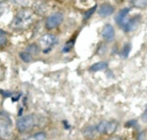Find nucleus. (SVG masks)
I'll return each instance as SVG.
<instances>
[{
	"instance_id": "obj_14",
	"label": "nucleus",
	"mask_w": 147,
	"mask_h": 140,
	"mask_svg": "<svg viewBox=\"0 0 147 140\" xmlns=\"http://www.w3.org/2000/svg\"><path fill=\"white\" fill-rule=\"evenodd\" d=\"M20 57L24 61V62H30V61H32V55L30 53H28V52H22L21 54H20Z\"/></svg>"
},
{
	"instance_id": "obj_3",
	"label": "nucleus",
	"mask_w": 147,
	"mask_h": 140,
	"mask_svg": "<svg viewBox=\"0 0 147 140\" xmlns=\"http://www.w3.org/2000/svg\"><path fill=\"white\" fill-rule=\"evenodd\" d=\"M13 126L10 119L6 117H0V139L11 140L13 139Z\"/></svg>"
},
{
	"instance_id": "obj_23",
	"label": "nucleus",
	"mask_w": 147,
	"mask_h": 140,
	"mask_svg": "<svg viewBox=\"0 0 147 140\" xmlns=\"http://www.w3.org/2000/svg\"><path fill=\"white\" fill-rule=\"evenodd\" d=\"M106 140H122V138H121V137H117V136H114V137H110V138H108Z\"/></svg>"
},
{
	"instance_id": "obj_9",
	"label": "nucleus",
	"mask_w": 147,
	"mask_h": 140,
	"mask_svg": "<svg viewBox=\"0 0 147 140\" xmlns=\"http://www.w3.org/2000/svg\"><path fill=\"white\" fill-rule=\"evenodd\" d=\"M98 13H99V15L101 17H107L114 13V7L110 4H102L99 7Z\"/></svg>"
},
{
	"instance_id": "obj_21",
	"label": "nucleus",
	"mask_w": 147,
	"mask_h": 140,
	"mask_svg": "<svg viewBox=\"0 0 147 140\" xmlns=\"http://www.w3.org/2000/svg\"><path fill=\"white\" fill-rule=\"evenodd\" d=\"M143 121H144V122H146V123H147V106H146L145 112H144V114H143Z\"/></svg>"
},
{
	"instance_id": "obj_16",
	"label": "nucleus",
	"mask_w": 147,
	"mask_h": 140,
	"mask_svg": "<svg viewBox=\"0 0 147 140\" xmlns=\"http://www.w3.org/2000/svg\"><path fill=\"white\" fill-rule=\"evenodd\" d=\"M27 52H28V53H30L31 55L37 54V53H38V47H37L36 45H30V46H29V47L27 48Z\"/></svg>"
},
{
	"instance_id": "obj_11",
	"label": "nucleus",
	"mask_w": 147,
	"mask_h": 140,
	"mask_svg": "<svg viewBox=\"0 0 147 140\" xmlns=\"http://www.w3.org/2000/svg\"><path fill=\"white\" fill-rule=\"evenodd\" d=\"M34 9H36V13L40 14V15H44L47 11V7H46V4L44 1H38L34 4Z\"/></svg>"
},
{
	"instance_id": "obj_24",
	"label": "nucleus",
	"mask_w": 147,
	"mask_h": 140,
	"mask_svg": "<svg viewBox=\"0 0 147 140\" xmlns=\"http://www.w3.org/2000/svg\"><path fill=\"white\" fill-rule=\"evenodd\" d=\"M134 124H136V121H131L129 123H126V126H130V125H134Z\"/></svg>"
},
{
	"instance_id": "obj_4",
	"label": "nucleus",
	"mask_w": 147,
	"mask_h": 140,
	"mask_svg": "<svg viewBox=\"0 0 147 140\" xmlns=\"http://www.w3.org/2000/svg\"><path fill=\"white\" fill-rule=\"evenodd\" d=\"M116 126H117V124L115 122L102 121L96 127H93V130H94V132L99 133V135H111L116 130Z\"/></svg>"
},
{
	"instance_id": "obj_12",
	"label": "nucleus",
	"mask_w": 147,
	"mask_h": 140,
	"mask_svg": "<svg viewBox=\"0 0 147 140\" xmlns=\"http://www.w3.org/2000/svg\"><path fill=\"white\" fill-rule=\"evenodd\" d=\"M131 6H133L134 8H146L147 7V0H130Z\"/></svg>"
},
{
	"instance_id": "obj_1",
	"label": "nucleus",
	"mask_w": 147,
	"mask_h": 140,
	"mask_svg": "<svg viewBox=\"0 0 147 140\" xmlns=\"http://www.w3.org/2000/svg\"><path fill=\"white\" fill-rule=\"evenodd\" d=\"M33 21V14L31 10L23 9L20 10L15 15L13 22H11V27L14 29H25L32 23Z\"/></svg>"
},
{
	"instance_id": "obj_7",
	"label": "nucleus",
	"mask_w": 147,
	"mask_h": 140,
	"mask_svg": "<svg viewBox=\"0 0 147 140\" xmlns=\"http://www.w3.org/2000/svg\"><path fill=\"white\" fill-rule=\"evenodd\" d=\"M138 21H139V16H136V17H132V19H126L123 21L122 23H121V27H122V29L124 31H126V32H129V31H131V30H133L134 28H136V25H137V23Z\"/></svg>"
},
{
	"instance_id": "obj_10",
	"label": "nucleus",
	"mask_w": 147,
	"mask_h": 140,
	"mask_svg": "<svg viewBox=\"0 0 147 140\" xmlns=\"http://www.w3.org/2000/svg\"><path fill=\"white\" fill-rule=\"evenodd\" d=\"M129 13H130V8H123V9H121V10L119 11V14L116 15V19H115V20H116V23H117V24L120 25L121 23L124 21Z\"/></svg>"
},
{
	"instance_id": "obj_5",
	"label": "nucleus",
	"mask_w": 147,
	"mask_h": 140,
	"mask_svg": "<svg viewBox=\"0 0 147 140\" xmlns=\"http://www.w3.org/2000/svg\"><path fill=\"white\" fill-rule=\"evenodd\" d=\"M62 20H63V14L62 13L52 14V15L48 16L47 20H46V28H47L48 30H53V29L57 28L60 24H61Z\"/></svg>"
},
{
	"instance_id": "obj_6",
	"label": "nucleus",
	"mask_w": 147,
	"mask_h": 140,
	"mask_svg": "<svg viewBox=\"0 0 147 140\" xmlns=\"http://www.w3.org/2000/svg\"><path fill=\"white\" fill-rule=\"evenodd\" d=\"M40 46L43 47V51L45 52V53H47L50 49L54 46V44L56 43V38L55 36H53V34H45V36H43L40 38Z\"/></svg>"
},
{
	"instance_id": "obj_2",
	"label": "nucleus",
	"mask_w": 147,
	"mask_h": 140,
	"mask_svg": "<svg viewBox=\"0 0 147 140\" xmlns=\"http://www.w3.org/2000/svg\"><path fill=\"white\" fill-rule=\"evenodd\" d=\"M34 124H36V117H34V115H25L17 119L16 127L19 130V132L27 133V132H30L33 129Z\"/></svg>"
},
{
	"instance_id": "obj_13",
	"label": "nucleus",
	"mask_w": 147,
	"mask_h": 140,
	"mask_svg": "<svg viewBox=\"0 0 147 140\" xmlns=\"http://www.w3.org/2000/svg\"><path fill=\"white\" fill-rule=\"evenodd\" d=\"M107 62H97L90 68L91 71H100V70H105L107 68Z\"/></svg>"
},
{
	"instance_id": "obj_8",
	"label": "nucleus",
	"mask_w": 147,
	"mask_h": 140,
	"mask_svg": "<svg viewBox=\"0 0 147 140\" xmlns=\"http://www.w3.org/2000/svg\"><path fill=\"white\" fill-rule=\"evenodd\" d=\"M102 37L106 42H111L115 37V30L113 28V25L110 24H106L105 28L102 30Z\"/></svg>"
},
{
	"instance_id": "obj_20",
	"label": "nucleus",
	"mask_w": 147,
	"mask_h": 140,
	"mask_svg": "<svg viewBox=\"0 0 147 140\" xmlns=\"http://www.w3.org/2000/svg\"><path fill=\"white\" fill-rule=\"evenodd\" d=\"M34 138H36L37 140H44L45 139V135L44 133H38V135L34 136Z\"/></svg>"
},
{
	"instance_id": "obj_19",
	"label": "nucleus",
	"mask_w": 147,
	"mask_h": 140,
	"mask_svg": "<svg viewBox=\"0 0 147 140\" xmlns=\"http://www.w3.org/2000/svg\"><path fill=\"white\" fill-rule=\"evenodd\" d=\"M73 44H74V40H71V42H69V43L67 44V46H66V47H64V48H63V49H62V51H63V52H68V51H69V49H70V48H71V46H73Z\"/></svg>"
},
{
	"instance_id": "obj_25",
	"label": "nucleus",
	"mask_w": 147,
	"mask_h": 140,
	"mask_svg": "<svg viewBox=\"0 0 147 140\" xmlns=\"http://www.w3.org/2000/svg\"><path fill=\"white\" fill-rule=\"evenodd\" d=\"M2 33H5V32H4V31H2V30H0V34H2Z\"/></svg>"
},
{
	"instance_id": "obj_22",
	"label": "nucleus",
	"mask_w": 147,
	"mask_h": 140,
	"mask_svg": "<svg viewBox=\"0 0 147 140\" xmlns=\"http://www.w3.org/2000/svg\"><path fill=\"white\" fill-rule=\"evenodd\" d=\"M5 11V4H0V16L4 14Z\"/></svg>"
},
{
	"instance_id": "obj_17",
	"label": "nucleus",
	"mask_w": 147,
	"mask_h": 140,
	"mask_svg": "<svg viewBox=\"0 0 147 140\" xmlns=\"http://www.w3.org/2000/svg\"><path fill=\"white\" fill-rule=\"evenodd\" d=\"M96 9H97V6H94V7H92L91 9H89L87 11H86V13H85V15H84V21H87V20L91 17V15H92V14L94 13V10H96Z\"/></svg>"
},
{
	"instance_id": "obj_18",
	"label": "nucleus",
	"mask_w": 147,
	"mask_h": 140,
	"mask_svg": "<svg viewBox=\"0 0 147 140\" xmlns=\"http://www.w3.org/2000/svg\"><path fill=\"white\" fill-rule=\"evenodd\" d=\"M7 37H6L5 33L0 34V47H4V46H6V44H7Z\"/></svg>"
},
{
	"instance_id": "obj_15",
	"label": "nucleus",
	"mask_w": 147,
	"mask_h": 140,
	"mask_svg": "<svg viewBox=\"0 0 147 140\" xmlns=\"http://www.w3.org/2000/svg\"><path fill=\"white\" fill-rule=\"evenodd\" d=\"M131 51V44H126V45L123 47V51H122V56L123 57H128L129 53Z\"/></svg>"
}]
</instances>
